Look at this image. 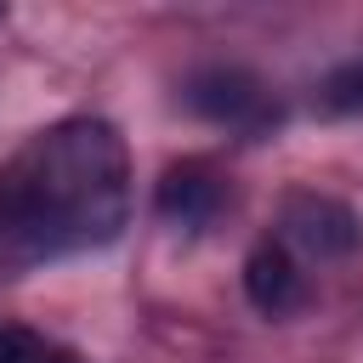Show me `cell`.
Instances as JSON below:
<instances>
[{"label":"cell","instance_id":"1","mask_svg":"<svg viewBox=\"0 0 363 363\" xmlns=\"http://www.w3.org/2000/svg\"><path fill=\"white\" fill-rule=\"evenodd\" d=\"M130 159L108 119H62L0 164V267H34L119 238Z\"/></svg>","mask_w":363,"mask_h":363},{"label":"cell","instance_id":"2","mask_svg":"<svg viewBox=\"0 0 363 363\" xmlns=\"http://www.w3.org/2000/svg\"><path fill=\"white\" fill-rule=\"evenodd\" d=\"M284 227H289V238H295L301 250H312V255H352V250L363 244V221H357L346 204L318 199V193H301V199L289 204Z\"/></svg>","mask_w":363,"mask_h":363},{"label":"cell","instance_id":"3","mask_svg":"<svg viewBox=\"0 0 363 363\" xmlns=\"http://www.w3.org/2000/svg\"><path fill=\"white\" fill-rule=\"evenodd\" d=\"M153 204H159V216H164L170 227L199 233V227H210L216 210H221V182H216L204 164H170Z\"/></svg>","mask_w":363,"mask_h":363},{"label":"cell","instance_id":"4","mask_svg":"<svg viewBox=\"0 0 363 363\" xmlns=\"http://www.w3.org/2000/svg\"><path fill=\"white\" fill-rule=\"evenodd\" d=\"M244 289L267 318H284L306 301V278L284 244H255V255L244 261Z\"/></svg>","mask_w":363,"mask_h":363},{"label":"cell","instance_id":"5","mask_svg":"<svg viewBox=\"0 0 363 363\" xmlns=\"http://www.w3.org/2000/svg\"><path fill=\"white\" fill-rule=\"evenodd\" d=\"M187 102H193L199 113L221 119V125H250V119L267 113L261 85H255L250 74H238V68H210V74H199V79L187 85Z\"/></svg>","mask_w":363,"mask_h":363},{"label":"cell","instance_id":"6","mask_svg":"<svg viewBox=\"0 0 363 363\" xmlns=\"http://www.w3.org/2000/svg\"><path fill=\"white\" fill-rule=\"evenodd\" d=\"M0 363H79L62 340L23 329V323H0Z\"/></svg>","mask_w":363,"mask_h":363},{"label":"cell","instance_id":"7","mask_svg":"<svg viewBox=\"0 0 363 363\" xmlns=\"http://www.w3.org/2000/svg\"><path fill=\"white\" fill-rule=\"evenodd\" d=\"M329 102H335V108H363V57L329 79Z\"/></svg>","mask_w":363,"mask_h":363}]
</instances>
